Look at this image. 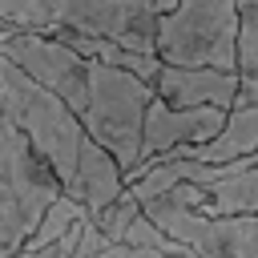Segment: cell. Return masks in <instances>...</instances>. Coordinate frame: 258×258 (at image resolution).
<instances>
[{
    "label": "cell",
    "instance_id": "3957f363",
    "mask_svg": "<svg viewBox=\"0 0 258 258\" xmlns=\"http://www.w3.org/2000/svg\"><path fill=\"white\" fill-rule=\"evenodd\" d=\"M125 189L133 202L169 198L185 210H198L206 218L222 214H254L258 210V149L230 165H202L189 157H165L133 177H125Z\"/></svg>",
    "mask_w": 258,
    "mask_h": 258
},
{
    "label": "cell",
    "instance_id": "4fadbf2b",
    "mask_svg": "<svg viewBox=\"0 0 258 258\" xmlns=\"http://www.w3.org/2000/svg\"><path fill=\"white\" fill-rule=\"evenodd\" d=\"M81 238H85V218H81L64 238H56V242H48V246H24L16 258H73L77 246H81Z\"/></svg>",
    "mask_w": 258,
    "mask_h": 258
},
{
    "label": "cell",
    "instance_id": "9a60e30c",
    "mask_svg": "<svg viewBox=\"0 0 258 258\" xmlns=\"http://www.w3.org/2000/svg\"><path fill=\"white\" fill-rule=\"evenodd\" d=\"M173 4H177V0H153V8H157V16H165V12L173 8Z\"/></svg>",
    "mask_w": 258,
    "mask_h": 258
},
{
    "label": "cell",
    "instance_id": "6da1fadb",
    "mask_svg": "<svg viewBox=\"0 0 258 258\" xmlns=\"http://www.w3.org/2000/svg\"><path fill=\"white\" fill-rule=\"evenodd\" d=\"M0 113L48 165L60 194L73 198L89 218L109 210L125 194L121 165L85 133V125L69 113V105L56 101L44 85H36L24 69H16L4 56H0Z\"/></svg>",
    "mask_w": 258,
    "mask_h": 258
},
{
    "label": "cell",
    "instance_id": "8992f818",
    "mask_svg": "<svg viewBox=\"0 0 258 258\" xmlns=\"http://www.w3.org/2000/svg\"><path fill=\"white\" fill-rule=\"evenodd\" d=\"M137 206L157 230H165L173 242L189 246L198 258H258V210L206 218L169 198H149Z\"/></svg>",
    "mask_w": 258,
    "mask_h": 258
},
{
    "label": "cell",
    "instance_id": "5bb4252c",
    "mask_svg": "<svg viewBox=\"0 0 258 258\" xmlns=\"http://www.w3.org/2000/svg\"><path fill=\"white\" fill-rule=\"evenodd\" d=\"M105 242H109V238H105V234L85 218V238H81V246H77V254H73V258H89V254H93L97 246H105Z\"/></svg>",
    "mask_w": 258,
    "mask_h": 258
},
{
    "label": "cell",
    "instance_id": "30bf717a",
    "mask_svg": "<svg viewBox=\"0 0 258 258\" xmlns=\"http://www.w3.org/2000/svg\"><path fill=\"white\" fill-rule=\"evenodd\" d=\"M89 258H198L189 246L173 242L165 230H157L145 214H133L105 246H97Z\"/></svg>",
    "mask_w": 258,
    "mask_h": 258
},
{
    "label": "cell",
    "instance_id": "7a4b0ae2",
    "mask_svg": "<svg viewBox=\"0 0 258 258\" xmlns=\"http://www.w3.org/2000/svg\"><path fill=\"white\" fill-rule=\"evenodd\" d=\"M0 28L8 32H89L117 40L133 52L157 56V8L153 0H0Z\"/></svg>",
    "mask_w": 258,
    "mask_h": 258
},
{
    "label": "cell",
    "instance_id": "8fae6325",
    "mask_svg": "<svg viewBox=\"0 0 258 258\" xmlns=\"http://www.w3.org/2000/svg\"><path fill=\"white\" fill-rule=\"evenodd\" d=\"M81 218H89V214H85V210H81V206H77L73 198H64V194H60V198H56V202H52V206L44 210L40 226L32 230V238H28L24 246H48V242L64 238V234H69V230H73V226H77Z\"/></svg>",
    "mask_w": 258,
    "mask_h": 258
},
{
    "label": "cell",
    "instance_id": "277c9868",
    "mask_svg": "<svg viewBox=\"0 0 258 258\" xmlns=\"http://www.w3.org/2000/svg\"><path fill=\"white\" fill-rule=\"evenodd\" d=\"M242 16L238 0H177L157 16V60L173 69H226L238 73Z\"/></svg>",
    "mask_w": 258,
    "mask_h": 258
},
{
    "label": "cell",
    "instance_id": "7c38bea8",
    "mask_svg": "<svg viewBox=\"0 0 258 258\" xmlns=\"http://www.w3.org/2000/svg\"><path fill=\"white\" fill-rule=\"evenodd\" d=\"M242 36H238V73L258 77V0H238Z\"/></svg>",
    "mask_w": 258,
    "mask_h": 258
},
{
    "label": "cell",
    "instance_id": "ba28073f",
    "mask_svg": "<svg viewBox=\"0 0 258 258\" xmlns=\"http://www.w3.org/2000/svg\"><path fill=\"white\" fill-rule=\"evenodd\" d=\"M254 149H258V77L238 73V97H234V109L226 113L222 133L206 145H185L169 157H189V161H202V165H230V161L250 157Z\"/></svg>",
    "mask_w": 258,
    "mask_h": 258
},
{
    "label": "cell",
    "instance_id": "9c48e42d",
    "mask_svg": "<svg viewBox=\"0 0 258 258\" xmlns=\"http://www.w3.org/2000/svg\"><path fill=\"white\" fill-rule=\"evenodd\" d=\"M153 93L169 105V109H234L238 97V73L226 69H173L161 64Z\"/></svg>",
    "mask_w": 258,
    "mask_h": 258
},
{
    "label": "cell",
    "instance_id": "52a82bcc",
    "mask_svg": "<svg viewBox=\"0 0 258 258\" xmlns=\"http://www.w3.org/2000/svg\"><path fill=\"white\" fill-rule=\"evenodd\" d=\"M222 125H226L222 109H169L161 97H153L145 109V125H141V165L137 169H145V165H153V161H161L185 145L214 141L222 133Z\"/></svg>",
    "mask_w": 258,
    "mask_h": 258
},
{
    "label": "cell",
    "instance_id": "5b68a950",
    "mask_svg": "<svg viewBox=\"0 0 258 258\" xmlns=\"http://www.w3.org/2000/svg\"><path fill=\"white\" fill-rule=\"evenodd\" d=\"M60 198L56 177L0 113V258H16L44 210Z\"/></svg>",
    "mask_w": 258,
    "mask_h": 258
},
{
    "label": "cell",
    "instance_id": "2e32d148",
    "mask_svg": "<svg viewBox=\"0 0 258 258\" xmlns=\"http://www.w3.org/2000/svg\"><path fill=\"white\" fill-rule=\"evenodd\" d=\"M4 40H8V28H0V48H4Z\"/></svg>",
    "mask_w": 258,
    "mask_h": 258
}]
</instances>
